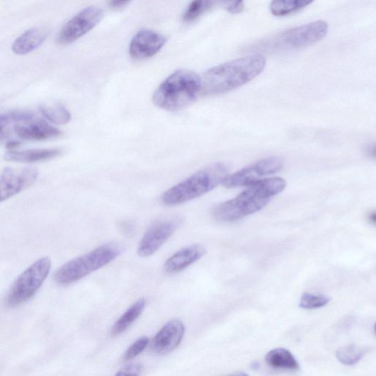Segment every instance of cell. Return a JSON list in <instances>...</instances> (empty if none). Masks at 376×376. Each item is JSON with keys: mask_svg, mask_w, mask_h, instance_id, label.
Instances as JSON below:
<instances>
[{"mask_svg": "<svg viewBox=\"0 0 376 376\" xmlns=\"http://www.w3.org/2000/svg\"><path fill=\"white\" fill-rule=\"evenodd\" d=\"M286 186V181L280 177L257 182L234 199L217 205L212 212L214 219L222 223L243 220L264 208L274 196L283 192Z\"/></svg>", "mask_w": 376, "mask_h": 376, "instance_id": "cell-1", "label": "cell"}, {"mask_svg": "<svg viewBox=\"0 0 376 376\" xmlns=\"http://www.w3.org/2000/svg\"><path fill=\"white\" fill-rule=\"evenodd\" d=\"M266 64L264 56L251 55L213 67L202 79V91L206 95L228 93L249 83L260 75Z\"/></svg>", "mask_w": 376, "mask_h": 376, "instance_id": "cell-2", "label": "cell"}, {"mask_svg": "<svg viewBox=\"0 0 376 376\" xmlns=\"http://www.w3.org/2000/svg\"><path fill=\"white\" fill-rule=\"evenodd\" d=\"M202 91V79L193 71L174 72L158 87L154 104L167 111H180L192 105Z\"/></svg>", "mask_w": 376, "mask_h": 376, "instance_id": "cell-3", "label": "cell"}, {"mask_svg": "<svg viewBox=\"0 0 376 376\" xmlns=\"http://www.w3.org/2000/svg\"><path fill=\"white\" fill-rule=\"evenodd\" d=\"M229 169L223 163L198 171L183 182L167 190L161 197L166 206L180 205L200 198L222 184L229 175Z\"/></svg>", "mask_w": 376, "mask_h": 376, "instance_id": "cell-4", "label": "cell"}, {"mask_svg": "<svg viewBox=\"0 0 376 376\" xmlns=\"http://www.w3.org/2000/svg\"><path fill=\"white\" fill-rule=\"evenodd\" d=\"M116 244H107L76 257L63 265L55 274V281L60 285H69L85 278L93 272L110 264L122 253Z\"/></svg>", "mask_w": 376, "mask_h": 376, "instance_id": "cell-5", "label": "cell"}, {"mask_svg": "<svg viewBox=\"0 0 376 376\" xmlns=\"http://www.w3.org/2000/svg\"><path fill=\"white\" fill-rule=\"evenodd\" d=\"M51 267L52 261L48 256L42 257L32 264L13 282L7 294L6 304L14 307L30 300L42 286Z\"/></svg>", "mask_w": 376, "mask_h": 376, "instance_id": "cell-6", "label": "cell"}, {"mask_svg": "<svg viewBox=\"0 0 376 376\" xmlns=\"http://www.w3.org/2000/svg\"><path fill=\"white\" fill-rule=\"evenodd\" d=\"M328 32L326 22L318 21L287 30L261 45L269 50H293L312 45L323 39Z\"/></svg>", "mask_w": 376, "mask_h": 376, "instance_id": "cell-7", "label": "cell"}, {"mask_svg": "<svg viewBox=\"0 0 376 376\" xmlns=\"http://www.w3.org/2000/svg\"><path fill=\"white\" fill-rule=\"evenodd\" d=\"M283 161L278 156H270L257 161L243 169L229 175L222 185L227 188L249 187L262 180V178L280 172Z\"/></svg>", "mask_w": 376, "mask_h": 376, "instance_id": "cell-8", "label": "cell"}, {"mask_svg": "<svg viewBox=\"0 0 376 376\" xmlns=\"http://www.w3.org/2000/svg\"><path fill=\"white\" fill-rule=\"evenodd\" d=\"M103 16L104 11L101 8H84L65 24L57 35V44L68 45L76 42L100 23Z\"/></svg>", "mask_w": 376, "mask_h": 376, "instance_id": "cell-9", "label": "cell"}, {"mask_svg": "<svg viewBox=\"0 0 376 376\" xmlns=\"http://www.w3.org/2000/svg\"><path fill=\"white\" fill-rule=\"evenodd\" d=\"M180 217L156 221L147 229L137 247V254L148 257L155 253L180 227Z\"/></svg>", "mask_w": 376, "mask_h": 376, "instance_id": "cell-10", "label": "cell"}, {"mask_svg": "<svg viewBox=\"0 0 376 376\" xmlns=\"http://www.w3.org/2000/svg\"><path fill=\"white\" fill-rule=\"evenodd\" d=\"M38 174L33 167L6 168L0 171V203L29 188L36 182Z\"/></svg>", "mask_w": 376, "mask_h": 376, "instance_id": "cell-11", "label": "cell"}, {"mask_svg": "<svg viewBox=\"0 0 376 376\" xmlns=\"http://www.w3.org/2000/svg\"><path fill=\"white\" fill-rule=\"evenodd\" d=\"M167 42V38L150 30H142L135 35L130 45V55L135 60H144L155 55Z\"/></svg>", "mask_w": 376, "mask_h": 376, "instance_id": "cell-12", "label": "cell"}, {"mask_svg": "<svg viewBox=\"0 0 376 376\" xmlns=\"http://www.w3.org/2000/svg\"><path fill=\"white\" fill-rule=\"evenodd\" d=\"M13 130L17 137L25 141H46L62 135L61 130L42 120L35 118V115L26 120L15 123Z\"/></svg>", "mask_w": 376, "mask_h": 376, "instance_id": "cell-13", "label": "cell"}, {"mask_svg": "<svg viewBox=\"0 0 376 376\" xmlns=\"http://www.w3.org/2000/svg\"><path fill=\"white\" fill-rule=\"evenodd\" d=\"M185 331L182 321H169L154 336L151 345L152 351L157 355L170 353L181 344Z\"/></svg>", "mask_w": 376, "mask_h": 376, "instance_id": "cell-14", "label": "cell"}, {"mask_svg": "<svg viewBox=\"0 0 376 376\" xmlns=\"http://www.w3.org/2000/svg\"><path fill=\"white\" fill-rule=\"evenodd\" d=\"M205 253L206 249L200 244L182 249L166 261L164 270L169 274L180 273L199 261Z\"/></svg>", "mask_w": 376, "mask_h": 376, "instance_id": "cell-15", "label": "cell"}, {"mask_svg": "<svg viewBox=\"0 0 376 376\" xmlns=\"http://www.w3.org/2000/svg\"><path fill=\"white\" fill-rule=\"evenodd\" d=\"M61 149H39L25 151H8L4 155L5 160L10 162L33 164L48 161L62 154Z\"/></svg>", "mask_w": 376, "mask_h": 376, "instance_id": "cell-16", "label": "cell"}, {"mask_svg": "<svg viewBox=\"0 0 376 376\" xmlns=\"http://www.w3.org/2000/svg\"><path fill=\"white\" fill-rule=\"evenodd\" d=\"M48 31L44 28H33L17 38L12 45L16 55H23L32 52L46 40Z\"/></svg>", "mask_w": 376, "mask_h": 376, "instance_id": "cell-17", "label": "cell"}, {"mask_svg": "<svg viewBox=\"0 0 376 376\" xmlns=\"http://www.w3.org/2000/svg\"><path fill=\"white\" fill-rule=\"evenodd\" d=\"M266 361L275 369L298 370L300 368L298 361L295 360L291 352L282 348L268 352L266 356Z\"/></svg>", "mask_w": 376, "mask_h": 376, "instance_id": "cell-18", "label": "cell"}, {"mask_svg": "<svg viewBox=\"0 0 376 376\" xmlns=\"http://www.w3.org/2000/svg\"><path fill=\"white\" fill-rule=\"evenodd\" d=\"M146 306V300L141 299L132 304L118 319L112 328L113 336L123 334L133 324L142 314Z\"/></svg>", "mask_w": 376, "mask_h": 376, "instance_id": "cell-19", "label": "cell"}, {"mask_svg": "<svg viewBox=\"0 0 376 376\" xmlns=\"http://www.w3.org/2000/svg\"><path fill=\"white\" fill-rule=\"evenodd\" d=\"M41 113L51 123L58 125L68 124L72 120L70 112L61 104H47L40 106Z\"/></svg>", "mask_w": 376, "mask_h": 376, "instance_id": "cell-20", "label": "cell"}, {"mask_svg": "<svg viewBox=\"0 0 376 376\" xmlns=\"http://www.w3.org/2000/svg\"><path fill=\"white\" fill-rule=\"evenodd\" d=\"M365 349L355 345H349L336 351V358L345 365H354L358 363L365 353Z\"/></svg>", "mask_w": 376, "mask_h": 376, "instance_id": "cell-21", "label": "cell"}, {"mask_svg": "<svg viewBox=\"0 0 376 376\" xmlns=\"http://www.w3.org/2000/svg\"><path fill=\"white\" fill-rule=\"evenodd\" d=\"M311 4L312 1H300V0L273 1L271 3L270 8L273 15L283 16L301 11Z\"/></svg>", "mask_w": 376, "mask_h": 376, "instance_id": "cell-22", "label": "cell"}, {"mask_svg": "<svg viewBox=\"0 0 376 376\" xmlns=\"http://www.w3.org/2000/svg\"><path fill=\"white\" fill-rule=\"evenodd\" d=\"M213 6V2L196 0L192 2L183 16V21L186 23H190L199 18L204 13L210 10Z\"/></svg>", "mask_w": 376, "mask_h": 376, "instance_id": "cell-23", "label": "cell"}, {"mask_svg": "<svg viewBox=\"0 0 376 376\" xmlns=\"http://www.w3.org/2000/svg\"><path fill=\"white\" fill-rule=\"evenodd\" d=\"M329 302L328 296L305 292L302 296L300 307L304 309H315L325 307Z\"/></svg>", "mask_w": 376, "mask_h": 376, "instance_id": "cell-24", "label": "cell"}, {"mask_svg": "<svg viewBox=\"0 0 376 376\" xmlns=\"http://www.w3.org/2000/svg\"><path fill=\"white\" fill-rule=\"evenodd\" d=\"M149 340L147 336L137 340L125 352L124 359L126 361L131 360L139 355L148 346Z\"/></svg>", "mask_w": 376, "mask_h": 376, "instance_id": "cell-25", "label": "cell"}, {"mask_svg": "<svg viewBox=\"0 0 376 376\" xmlns=\"http://www.w3.org/2000/svg\"><path fill=\"white\" fill-rule=\"evenodd\" d=\"M142 368L141 365H130L118 372L114 376H139Z\"/></svg>", "mask_w": 376, "mask_h": 376, "instance_id": "cell-26", "label": "cell"}, {"mask_svg": "<svg viewBox=\"0 0 376 376\" xmlns=\"http://www.w3.org/2000/svg\"><path fill=\"white\" fill-rule=\"evenodd\" d=\"M244 3L243 1L227 3L225 8L231 13H239L244 9Z\"/></svg>", "mask_w": 376, "mask_h": 376, "instance_id": "cell-27", "label": "cell"}, {"mask_svg": "<svg viewBox=\"0 0 376 376\" xmlns=\"http://www.w3.org/2000/svg\"><path fill=\"white\" fill-rule=\"evenodd\" d=\"M130 2L129 1H110L108 3V6L113 10H122L127 6Z\"/></svg>", "mask_w": 376, "mask_h": 376, "instance_id": "cell-28", "label": "cell"}, {"mask_svg": "<svg viewBox=\"0 0 376 376\" xmlns=\"http://www.w3.org/2000/svg\"><path fill=\"white\" fill-rule=\"evenodd\" d=\"M368 220L369 221V222L373 225L375 224V222H376V213L375 212V210H372V211H370L368 214Z\"/></svg>", "mask_w": 376, "mask_h": 376, "instance_id": "cell-29", "label": "cell"}, {"mask_svg": "<svg viewBox=\"0 0 376 376\" xmlns=\"http://www.w3.org/2000/svg\"><path fill=\"white\" fill-rule=\"evenodd\" d=\"M4 132L1 125H0V143L4 141Z\"/></svg>", "mask_w": 376, "mask_h": 376, "instance_id": "cell-30", "label": "cell"}, {"mask_svg": "<svg viewBox=\"0 0 376 376\" xmlns=\"http://www.w3.org/2000/svg\"><path fill=\"white\" fill-rule=\"evenodd\" d=\"M228 376H249V375H248L247 374L244 372H239V373L232 375H228Z\"/></svg>", "mask_w": 376, "mask_h": 376, "instance_id": "cell-31", "label": "cell"}]
</instances>
